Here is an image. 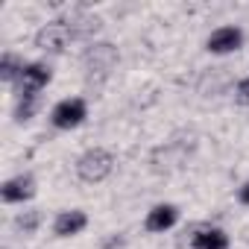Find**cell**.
<instances>
[{"label": "cell", "mask_w": 249, "mask_h": 249, "mask_svg": "<svg viewBox=\"0 0 249 249\" xmlns=\"http://www.w3.org/2000/svg\"><path fill=\"white\" fill-rule=\"evenodd\" d=\"M117 65V50L111 44H91L88 53H85V68L88 73H108L111 68Z\"/></svg>", "instance_id": "cell-7"}, {"label": "cell", "mask_w": 249, "mask_h": 249, "mask_svg": "<svg viewBox=\"0 0 249 249\" xmlns=\"http://www.w3.org/2000/svg\"><path fill=\"white\" fill-rule=\"evenodd\" d=\"M237 100H240L243 106H249V76L237 82Z\"/></svg>", "instance_id": "cell-14"}, {"label": "cell", "mask_w": 249, "mask_h": 249, "mask_svg": "<svg viewBox=\"0 0 249 249\" xmlns=\"http://www.w3.org/2000/svg\"><path fill=\"white\" fill-rule=\"evenodd\" d=\"M176 220H179V208H176V205H170V202H161V205H156V208H150V211H147L144 229H147V231H153V234H159V231L173 229V226H176Z\"/></svg>", "instance_id": "cell-8"}, {"label": "cell", "mask_w": 249, "mask_h": 249, "mask_svg": "<svg viewBox=\"0 0 249 249\" xmlns=\"http://www.w3.org/2000/svg\"><path fill=\"white\" fill-rule=\"evenodd\" d=\"M36 108H38V97H18V103H15V120L27 123L36 114Z\"/></svg>", "instance_id": "cell-13"}, {"label": "cell", "mask_w": 249, "mask_h": 249, "mask_svg": "<svg viewBox=\"0 0 249 249\" xmlns=\"http://www.w3.org/2000/svg\"><path fill=\"white\" fill-rule=\"evenodd\" d=\"M85 226H88V214H85V211H79V208L59 211L56 220H53V234H56V237H73V234H79Z\"/></svg>", "instance_id": "cell-9"}, {"label": "cell", "mask_w": 249, "mask_h": 249, "mask_svg": "<svg viewBox=\"0 0 249 249\" xmlns=\"http://www.w3.org/2000/svg\"><path fill=\"white\" fill-rule=\"evenodd\" d=\"M111 170H114V156L103 147H91L76 159V176L88 185H97V182L108 179Z\"/></svg>", "instance_id": "cell-2"}, {"label": "cell", "mask_w": 249, "mask_h": 249, "mask_svg": "<svg viewBox=\"0 0 249 249\" xmlns=\"http://www.w3.org/2000/svg\"><path fill=\"white\" fill-rule=\"evenodd\" d=\"M88 117V103L82 97H68V100H59L50 111V123L56 129H76L82 126Z\"/></svg>", "instance_id": "cell-3"}, {"label": "cell", "mask_w": 249, "mask_h": 249, "mask_svg": "<svg viewBox=\"0 0 249 249\" xmlns=\"http://www.w3.org/2000/svg\"><path fill=\"white\" fill-rule=\"evenodd\" d=\"M24 68H27V65H24L15 53H3V59H0V79L9 82V85H15V82L21 79Z\"/></svg>", "instance_id": "cell-11"}, {"label": "cell", "mask_w": 249, "mask_h": 249, "mask_svg": "<svg viewBox=\"0 0 249 249\" xmlns=\"http://www.w3.org/2000/svg\"><path fill=\"white\" fill-rule=\"evenodd\" d=\"M50 79H53L50 65H44V62H27L21 79L15 82V94L18 97H38V91H44L50 85Z\"/></svg>", "instance_id": "cell-4"}, {"label": "cell", "mask_w": 249, "mask_h": 249, "mask_svg": "<svg viewBox=\"0 0 249 249\" xmlns=\"http://www.w3.org/2000/svg\"><path fill=\"white\" fill-rule=\"evenodd\" d=\"M240 47H243V30L240 27H220L205 41V50L214 56H226V53H234Z\"/></svg>", "instance_id": "cell-5"}, {"label": "cell", "mask_w": 249, "mask_h": 249, "mask_svg": "<svg viewBox=\"0 0 249 249\" xmlns=\"http://www.w3.org/2000/svg\"><path fill=\"white\" fill-rule=\"evenodd\" d=\"M191 249H229V237L223 229H214V226H202L194 231L191 237Z\"/></svg>", "instance_id": "cell-10"}, {"label": "cell", "mask_w": 249, "mask_h": 249, "mask_svg": "<svg viewBox=\"0 0 249 249\" xmlns=\"http://www.w3.org/2000/svg\"><path fill=\"white\" fill-rule=\"evenodd\" d=\"M79 38L76 33V21H50L36 33V47L44 53H65L73 41Z\"/></svg>", "instance_id": "cell-1"}, {"label": "cell", "mask_w": 249, "mask_h": 249, "mask_svg": "<svg viewBox=\"0 0 249 249\" xmlns=\"http://www.w3.org/2000/svg\"><path fill=\"white\" fill-rule=\"evenodd\" d=\"M38 223H41V214H38V211H21V214L15 217V229H18L21 234H36Z\"/></svg>", "instance_id": "cell-12"}, {"label": "cell", "mask_w": 249, "mask_h": 249, "mask_svg": "<svg viewBox=\"0 0 249 249\" xmlns=\"http://www.w3.org/2000/svg\"><path fill=\"white\" fill-rule=\"evenodd\" d=\"M0 196H3V202L9 205H21V202H30L36 196V179L33 176H12L6 179L3 185H0Z\"/></svg>", "instance_id": "cell-6"}, {"label": "cell", "mask_w": 249, "mask_h": 249, "mask_svg": "<svg viewBox=\"0 0 249 249\" xmlns=\"http://www.w3.org/2000/svg\"><path fill=\"white\" fill-rule=\"evenodd\" d=\"M237 196H240V202H243V205H249V182L240 188V194H237Z\"/></svg>", "instance_id": "cell-15"}]
</instances>
